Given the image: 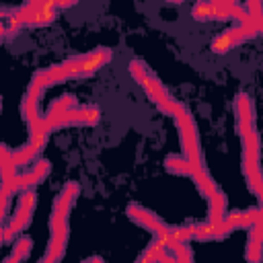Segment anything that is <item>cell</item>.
Instances as JSON below:
<instances>
[{
	"mask_svg": "<svg viewBox=\"0 0 263 263\" xmlns=\"http://www.w3.org/2000/svg\"><path fill=\"white\" fill-rule=\"evenodd\" d=\"M35 205H37V195L33 189H27L23 191V195L18 197V205H16V214L10 218V222L6 224L4 232H2V242H10L33 218V212H35Z\"/></svg>",
	"mask_w": 263,
	"mask_h": 263,
	"instance_id": "3",
	"label": "cell"
},
{
	"mask_svg": "<svg viewBox=\"0 0 263 263\" xmlns=\"http://www.w3.org/2000/svg\"><path fill=\"white\" fill-rule=\"evenodd\" d=\"M171 2H181V0H171Z\"/></svg>",
	"mask_w": 263,
	"mask_h": 263,
	"instance_id": "26",
	"label": "cell"
},
{
	"mask_svg": "<svg viewBox=\"0 0 263 263\" xmlns=\"http://www.w3.org/2000/svg\"><path fill=\"white\" fill-rule=\"evenodd\" d=\"M31 247H33V240H31L29 236H21V238L16 240V245H14L12 255H8L4 261H6V263H10V261H23V259H27V255H29Z\"/></svg>",
	"mask_w": 263,
	"mask_h": 263,
	"instance_id": "18",
	"label": "cell"
},
{
	"mask_svg": "<svg viewBox=\"0 0 263 263\" xmlns=\"http://www.w3.org/2000/svg\"><path fill=\"white\" fill-rule=\"evenodd\" d=\"M55 2V6H58V10H66V8H70V6H74L78 0H53Z\"/></svg>",
	"mask_w": 263,
	"mask_h": 263,
	"instance_id": "23",
	"label": "cell"
},
{
	"mask_svg": "<svg viewBox=\"0 0 263 263\" xmlns=\"http://www.w3.org/2000/svg\"><path fill=\"white\" fill-rule=\"evenodd\" d=\"M234 113H236V129L238 127H247V125H255V111H253V103L249 95H238L234 101Z\"/></svg>",
	"mask_w": 263,
	"mask_h": 263,
	"instance_id": "13",
	"label": "cell"
},
{
	"mask_svg": "<svg viewBox=\"0 0 263 263\" xmlns=\"http://www.w3.org/2000/svg\"><path fill=\"white\" fill-rule=\"evenodd\" d=\"M41 2H43V0H27L25 4H29V6H39Z\"/></svg>",
	"mask_w": 263,
	"mask_h": 263,
	"instance_id": "24",
	"label": "cell"
},
{
	"mask_svg": "<svg viewBox=\"0 0 263 263\" xmlns=\"http://www.w3.org/2000/svg\"><path fill=\"white\" fill-rule=\"evenodd\" d=\"M127 216H129L136 224L148 228L156 238L168 242V247L173 245V240H171V226L164 224V222H162L156 214H152L150 210H146V208H142V205H138V203H129V205H127Z\"/></svg>",
	"mask_w": 263,
	"mask_h": 263,
	"instance_id": "6",
	"label": "cell"
},
{
	"mask_svg": "<svg viewBox=\"0 0 263 263\" xmlns=\"http://www.w3.org/2000/svg\"><path fill=\"white\" fill-rule=\"evenodd\" d=\"M78 193H80V185L74 183V181L66 183L60 189V193H58V197L53 201V212H51V218H49V228L68 226V216H70V210H72Z\"/></svg>",
	"mask_w": 263,
	"mask_h": 263,
	"instance_id": "5",
	"label": "cell"
},
{
	"mask_svg": "<svg viewBox=\"0 0 263 263\" xmlns=\"http://www.w3.org/2000/svg\"><path fill=\"white\" fill-rule=\"evenodd\" d=\"M193 181H195V185H197V189L203 193V195H208L210 191H214L216 189V183L212 181V177H210V173L201 166V162L199 164H195V168H193V173L189 175Z\"/></svg>",
	"mask_w": 263,
	"mask_h": 263,
	"instance_id": "17",
	"label": "cell"
},
{
	"mask_svg": "<svg viewBox=\"0 0 263 263\" xmlns=\"http://www.w3.org/2000/svg\"><path fill=\"white\" fill-rule=\"evenodd\" d=\"M138 84L144 88L146 97L156 105V109H158L160 113H164V115H173V113H175V109H177L179 101H177V99H173V95L164 88V84H162L156 76H152V74L148 72V74H146Z\"/></svg>",
	"mask_w": 263,
	"mask_h": 263,
	"instance_id": "4",
	"label": "cell"
},
{
	"mask_svg": "<svg viewBox=\"0 0 263 263\" xmlns=\"http://www.w3.org/2000/svg\"><path fill=\"white\" fill-rule=\"evenodd\" d=\"M249 21H261L263 18V0H247L245 4Z\"/></svg>",
	"mask_w": 263,
	"mask_h": 263,
	"instance_id": "21",
	"label": "cell"
},
{
	"mask_svg": "<svg viewBox=\"0 0 263 263\" xmlns=\"http://www.w3.org/2000/svg\"><path fill=\"white\" fill-rule=\"evenodd\" d=\"M72 107H76V99H74V95H62V97H58V99L49 105L47 113L58 115V113H64V111H68V109H72Z\"/></svg>",
	"mask_w": 263,
	"mask_h": 263,
	"instance_id": "19",
	"label": "cell"
},
{
	"mask_svg": "<svg viewBox=\"0 0 263 263\" xmlns=\"http://www.w3.org/2000/svg\"><path fill=\"white\" fill-rule=\"evenodd\" d=\"M168 249L175 255V261H191L193 259V253L187 247V242H173Z\"/></svg>",
	"mask_w": 263,
	"mask_h": 263,
	"instance_id": "20",
	"label": "cell"
},
{
	"mask_svg": "<svg viewBox=\"0 0 263 263\" xmlns=\"http://www.w3.org/2000/svg\"><path fill=\"white\" fill-rule=\"evenodd\" d=\"M245 257L253 263H259L263 259V220L249 226V242H247Z\"/></svg>",
	"mask_w": 263,
	"mask_h": 263,
	"instance_id": "11",
	"label": "cell"
},
{
	"mask_svg": "<svg viewBox=\"0 0 263 263\" xmlns=\"http://www.w3.org/2000/svg\"><path fill=\"white\" fill-rule=\"evenodd\" d=\"M230 2H238V0H230Z\"/></svg>",
	"mask_w": 263,
	"mask_h": 263,
	"instance_id": "27",
	"label": "cell"
},
{
	"mask_svg": "<svg viewBox=\"0 0 263 263\" xmlns=\"http://www.w3.org/2000/svg\"><path fill=\"white\" fill-rule=\"evenodd\" d=\"M255 35H259V27H257L255 21L238 23L236 27L222 31V33L210 43V49H212L214 53H226V51H230L232 47L245 43L247 39H253Z\"/></svg>",
	"mask_w": 263,
	"mask_h": 263,
	"instance_id": "2",
	"label": "cell"
},
{
	"mask_svg": "<svg viewBox=\"0 0 263 263\" xmlns=\"http://www.w3.org/2000/svg\"><path fill=\"white\" fill-rule=\"evenodd\" d=\"M113 53L109 47H97L84 55H80V78L82 76H90L95 74L97 70H101L107 62H111Z\"/></svg>",
	"mask_w": 263,
	"mask_h": 263,
	"instance_id": "10",
	"label": "cell"
},
{
	"mask_svg": "<svg viewBox=\"0 0 263 263\" xmlns=\"http://www.w3.org/2000/svg\"><path fill=\"white\" fill-rule=\"evenodd\" d=\"M197 2H216V0H197Z\"/></svg>",
	"mask_w": 263,
	"mask_h": 263,
	"instance_id": "25",
	"label": "cell"
},
{
	"mask_svg": "<svg viewBox=\"0 0 263 263\" xmlns=\"http://www.w3.org/2000/svg\"><path fill=\"white\" fill-rule=\"evenodd\" d=\"M164 164H166V168H168L171 173H175V175H191L193 168H195V162H191L189 158L179 156V154H171Z\"/></svg>",
	"mask_w": 263,
	"mask_h": 263,
	"instance_id": "16",
	"label": "cell"
},
{
	"mask_svg": "<svg viewBox=\"0 0 263 263\" xmlns=\"http://www.w3.org/2000/svg\"><path fill=\"white\" fill-rule=\"evenodd\" d=\"M191 16L195 21H224L228 14L216 2H197L191 8Z\"/></svg>",
	"mask_w": 263,
	"mask_h": 263,
	"instance_id": "14",
	"label": "cell"
},
{
	"mask_svg": "<svg viewBox=\"0 0 263 263\" xmlns=\"http://www.w3.org/2000/svg\"><path fill=\"white\" fill-rule=\"evenodd\" d=\"M148 72H150V70H148V66H146L142 60H132V62H129V74L136 78V82H140Z\"/></svg>",
	"mask_w": 263,
	"mask_h": 263,
	"instance_id": "22",
	"label": "cell"
},
{
	"mask_svg": "<svg viewBox=\"0 0 263 263\" xmlns=\"http://www.w3.org/2000/svg\"><path fill=\"white\" fill-rule=\"evenodd\" d=\"M193 234L197 240H220L226 236V232L222 230V224H214L210 220L193 224Z\"/></svg>",
	"mask_w": 263,
	"mask_h": 263,
	"instance_id": "15",
	"label": "cell"
},
{
	"mask_svg": "<svg viewBox=\"0 0 263 263\" xmlns=\"http://www.w3.org/2000/svg\"><path fill=\"white\" fill-rule=\"evenodd\" d=\"M29 132H31V134H29L27 144L14 152V162H16V166H27L29 162H33V158L43 150V146H45V142H47V136H49V132H47L43 125H41V127H35V129H29Z\"/></svg>",
	"mask_w": 263,
	"mask_h": 263,
	"instance_id": "8",
	"label": "cell"
},
{
	"mask_svg": "<svg viewBox=\"0 0 263 263\" xmlns=\"http://www.w3.org/2000/svg\"><path fill=\"white\" fill-rule=\"evenodd\" d=\"M263 220V208H249V210H236V212H226L222 220V230L228 234L236 228H249L255 222Z\"/></svg>",
	"mask_w": 263,
	"mask_h": 263,
	"instance_id": "9",
	"label": "cell"
},
{
	"mask_svg": "<svg viewBox=\"0 0 263 263\" xmlns=\"http://www.w3.org/2000/svg\"><path fill=\"white\" fill-rule=\"evenodd\" d=\"M173 119L177 123L179 129V138H181V146H183V156L189 158L191 162L199 164V136H197V125L193 121V115L189 113V109L185 105H177Z\"/></svg>",
	"mask_w": 263,
	"mask_h": 263,
	"instance_id": "1",
	"label": "cell"
},
{
	"mask_svg": "<svg viewBox=\"0 0 263 263\" xmlns=\"http://www.w3.org/2000/svg\"><path fill=\"white\" fill-rule=\"evenodd\" d=\"M51 171V164L47 160H39L37 164H33L31 171L23 173V175H14L6 181H2V189H8L12 193L16 191H27V189H33L37 183H41Z\"/></svg>",
	"mask_w": 263,
	"mask_h": 263,
	"instance_id": "7",
	"label": "cell"
},
{
	"mask_svg": "<svg viewBox=\"0 0 263 263\" xmlns=\"http://www.w3.org/2000/svg\"><path fill=\"white\" fill-rule=\"evenodd\" d=\"M208 199V220L214 222V224H222L224 216H226V197L224 193L216 187L214 191H210L205 195Z\"/></svg>",
	"mask_w": 263,
	"mask_h": 263,
	"instance_id": "12",
	"label": "cell"
}]
</instances>
